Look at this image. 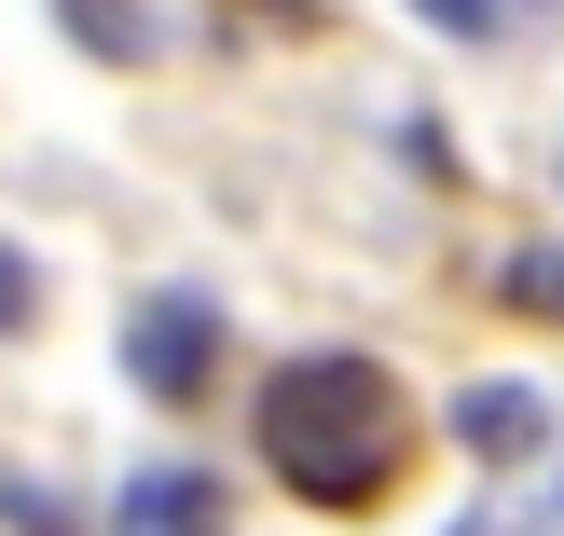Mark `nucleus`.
<instances>
[{"label": "nucleus", "mask_w": 564, "mask_h": 536, "mask_svg": "<svg viewBox=\"0 0 564 536\" xmlns=\"http://www.w3.org/2000/svg\"><path fill=\"white\" fill-rule=\"evenodd\" d=\"M262 455H275V482L317 495V510H372L413 468V400H400L386 358L317 344V358H290V372L262 385Z\"/></svg>", "instance_id": "obj_1"}, {"label": "nucleus", "mask_w": 564, "mask_h": 536, "mask_svg": "<svg viewBox=\"0 0 564 536\" xmlns=\"http://www.w3.org/2000/svg\"><path fill=\"white\" fill-rule=\"evenodd\" d=\"M124 372L152 385V400H207V372H220V303L207 289H152L124 317Z\"/></svg>", "instance_id": "obj_2"}, {"label": "nucleus", "mask_w": 564, "mask_h": 536, "mask_svg": "<svg viewBox=\"0 0 564 536\" xmlns=\"http://www.w3.org/2000/svg\"><path fill=\"white\" fill-rule=\"evenodd\" d=\"M455 440H468V455H482V468H523V455H538V440H551V400H538V385H523V372H482V385H468V400H455Z\"/></svg>", "instance_id": "obj_3"}, {"label": "nucleus", "mask_w": 564, "mask_h": 536, "mask_svg": "<svg viewBox=\"0 0 564 536\" xmlns=\"http://www.w3.org/2000/svg\"><path fill=\"white\" fill-rule=\"evenodd\" d=\"M110 536H220V482H207V468H124Z\"/></svg>", "instance_id": "obj_4"}, {"label": "nucleus", "mask_w": 564, "mask_h": 536, "mask_svg": "<svg viewBox=\"0 0 564 536\" xmlns=\"http://www.w3.org/2000/svg\"><path fill=\"white\" fill-rule=\"evenodd\" d=\"M55 28H69L97 69H152V55H165V14H152V0H55Z\"/></svg>", "instance_id": "obj_5"}, {"label": "nucleus", "mask_w": 564, "mask_h": 536, "mask_svg": "<svg viewBox=\"0 0 564 536\" xmlns=\"http://www.w3.org/2000/svg\"><path fill=\"white\" fill-rule=\"evenodd\" d=\"M496 303H523V317H564V248H510V262H496Z\"/></svg>", "instance_id": "obj_6"}, {"label": "nucleus", "mask_w": 564, "mask_h": 536, "mask_svg": "<svg viewBox=\"0 0 564 536\" xmlns=\"http://www.w3.org/2000/svg\"><path fill=\"white\" fill-rule=\"evenodd\" d=\"M413 14H427V28H455V42H496L523 0H413Z\"/></svg>", "instance_id": "obj_7"}, {"label": "nucleus", "mask_w": 564, "mask_h": 536, "mask_svg": "<svg viewBox=\"0 0 564 536\" xmlns=\"http://www.w3.org/2000/svg\"><path fill=\"white\" fill-rule=\"evenodd\" d=\"M28 317H42V275H28V248L0 234V330H28Z\"/></svg>", "instance_id": "obj_8"}, {"label": "nucleus", "mask_w": 564, "mask_h": 536, "mask_svg": "<svg viewBox=\"0 0 564 536\" xmlns=\"http://www.w3.org/2000/svg\"><path fill=\"white\" fill-rule=\"evenodd\" d=\"M0 510H14L28 536H69V510H55V495H28V482H0Z\"/></svg>", "instance_id": "obj_9"}]
</instances>
